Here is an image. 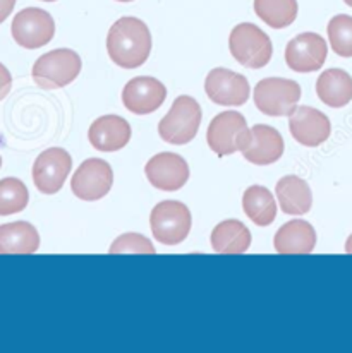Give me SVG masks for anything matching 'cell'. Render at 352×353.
<instances>
[{"mask_svg":"<svg viewBox=\"0 0 352 353\" xmlns=\"http://www.w3.org/2000/svg\"><path fill=\"white\" fill-rule=\"evenodd\" d=\"M107 52L112 62L122 69H138L150 59V30L138 17H121L108 31Z\"/></svg>","mask_w":352,"mask_h":353,"instance_id":"6da1fadb","label":"cell"},{"mask_svg":"<svg viewBox=\"0 0 352 353\" xmlns=\"http://www.w3.org/2000/svg\"><path fill=\"white\" fill-rule=\"evenodd\" d=\"M228 50L232 57L248 69L268 65L273 55V45L268 34L253 23H241L231 31Z\"/></svg>","mask_w":352,"mask_h":353,"instance_id":"7a4b0ae2","label":"cell"},{"mask_svg":"<svg viewBox=\"0 0 352 353\" xmlns=\"http://www.w3.org/2000/svg\"><path fill=\"white\" fill-rule=\"evenodd\" d=\"M202 107L191 97L175 98L168 114L158 123V134L162 139L174 146H184L196 137L202 123Z\"/></svg>","mask_w":352,"mask_h":353,"instance_id":"3957f363","label":"cell"},{"mask_svg":"<svg viewBox=\"0 0 352 353\" xmlns=\"http://www.w3.org/2000/svg\"><path fill=\"white\" fill-rule=\"evenodd\" d=\"M83 69L81 57L69 48H57L35 62L31 76L41 90H59L76 81Z\"/></svg>","mask_w":352,"mask_h":353,"instance_id":"277c9868","label":"cell"},{"mask_svg":"<svg viewBox=\"0 0 352 353\" xmlns=\"http://www.w3.org/2000/svg\"><path fill=\"white\" fill-rule=\"evenodd\" d=\"M301 100V86L292 79L266 77L255 86V105L268 117H291Z\"/></svg>","mask_w":352,"mask_h":353,"instance_id":"5b68a950","label":"cell"},{"mask_svg":"<svg viewBox=\"0 0 352 353\" xmlns=\"http://www.w3.org/2000/svg\"><path fill=\"white\" fill-rule=\"evenodd\" d=\"M153 236L164 245H177L188 239L193 227L191 211L179 201H164L150 214Z\"/></svg>","mask_w":352,"mask_h":353,"instance_id":"8992f818","label":"cell"},{"mask_svg":"<svg viewBox=\"0 0 352 353\" xmlns=\"http://www.w3.org/2000/svg\"><path fill=\"white\" fill-rule=\"evenodd\" d=\"M249 129L244 115L239 112H222L210 122L206 143L218 157H228L242 151L248 141Z\"/></svg>","mask_w":352,"mask_h":353,"instance_id":"52a82bcc","label":"cell"},{"mask_svg":"<svg viewBox=\"0 0 352 353\" xmlns=\"http://www.w3.org/2000/svg\"><path fill=\"white\" fill-rule=\"evenodd\" d=\"M12 38L19 47L37 50L50 43L55 37L54 17L38 7H26L12 19Z\"/></svg>","mask_w":352,"mask_h":353,"instance_id":"ba28073f","label":"cell"},{"mask_svg":"<svg viewBox=\"0 0 352 353\" xmlns=\"http://www.w3.org/2000/svg\"><path fill=\"white\" fill-rule=\"evenodd\" d=\"M72 168V158L62 148H48L35 160L33 182L41 194L54 196L64 187Z\"/></svg>","mask_w":352,"mask_h":353,"instance_id":"9c48e42d","label":"cell"},{"mask_svg":"<svg viewBox=\"0 0 352 353\" xmlns=\"http://www.w3.org/2000/svg\"><path fill=\"white\" fill-rule=\"evenodd\" d=\"M114 183L112 167L101 158L83 161L70 180V190L83 201H98L107 196Z\"/></svg>","mask_w":352,"mask_h":353,"instance_id":"30bf717a","label":"cell"},{"mask_svg":"<svg viewBox=\"0 0 352 353\" xmlns=\"http://www.w3.org/2000/svg\"><path fill=\"white\" fill-rule=\"evenodd\" d=\"M329 47L318 33H302L292 38L285 48V63L299 74L316 72L325 63Z\"/></svg>","mask_w":352,"mask_h":353,"instance_id":"8fae6325","label":"cell"},{"mask_svg":"<svg viewBox=\"0 0 352 353\" xmlns=\"http://www.w3.org/2000/svg\"><path fill=\"white\" fill-rule=\"evenodd\" d=\"M205 91L213 103L222 107H242L249 100V83L246 76L224 67L210 70Z\"/></svg>","mask_w":352,"mask_h":353,"instance_id":"7c38bea8","label":"cell"},{"mask_svg":"<svg viewBox=\"0 0 352 353\" xmlns=\"http://www.w3.org/2000/svg\"><path fill=\"white\" fill-rule=\"evenodd\" d=\"M144 174L155 189L175 192L188 183L189 167L181 154L158 153L148 161Z\"/></svg>","mask_w":352,"mask_h":353,"instance_id":"4fadbf2b","label":"cell"},{"mask_svg":"<svg viewBox=\"0 0 352 353\" xmlns=\"http://www.w3.org/2000/svg\"><path fill=\"white\" fill-rule=\"evenodd\" d=\"M167 98L164 83L150 76H139L129 81L122 90V103L131 114L148 115L157 112Z\"/></svg>","mask_w":352,"mask_h":353,"instance_id":"5bb4252c","label":"cell"},{"mask_svg":"<svg viewBox=\"0 0 352 353\" xmlns=\"http://www.w3.org/2000/svg\"><path fill=\"white\" fill-rule=\"evenodd\" d=\"M289 130L299 144L306 148H316L329 141L332 134V123L323 112L313 107H299L291 114Z\"/></svg>","mask_w":352,"mask_h":353,"instance_id":"9a60e30c","label":"cell"},{"mask_svg":"<svg viewBox=\"0 0 352 353\" xmlns=\"http://www.w3.org/2000/svg\"><path fill=\"white\" fill-rule=\"evenodd\" d=\"M242 157L246 161L258 167H266L279 161L284 154V139L273 127L258 123L249 129L248 141L242 148Z\"/></svg>","mask_w":352,"mask_h":353,"instance_id":"2e32d148","label":"cell"},{"mask_svg":"<svg viewBox=\"0 0 352 353\" xmlns=\"http://www.w3.org/2000/svg\"><path fill=\"white\" fill-rule=\"evenodd\" d=\"M88 139L101 153L121 151L131 141V125L119 115H101L91 123Z\"/></svg>","mask_w":352,"mask_h":353,"instance_id":"e0dca14e","label":"cell"},{"mask_svg":"<svg viewBox=\"0 0 352 353\" xmlns=\"http://www.w3.org/2000/svg\"><path fill=\"white\" fill-rule=\"evenodd\" d=\"M273 245L279 254H311L316 245V232L308 221H287L275 234Z\"/></svg>","mask_w":352,"mask_h":353,"instance_id":"ac0fdd59","label":"cell"},{"mask_svg":"<svg viewBox=\"0 0 352 353\" xmlns=\"http://www.w3.org/2000/svg\"><path fill=\"white\" fill-rule=\"evenodd\" d=\"M277 197H279L280 210L285 214L292 216H301V214L309 213L313 206V194L311 187L306 180L297 175L282 176L275 187Z\"/></svg>","mask_w":352,"mask_h":353,"instance_id":"d6986e66","label":"cell"},{"mask_svg":"<svg viewBox=\"0 0 352 353\" xmlns=\"http://www.w3.org/2000/svg\"><path fill=\"white\" fill-rule=\"evenodd\" d=\"M316 94L330 108H342L352 100V77L344 69H329L316 81Z\"/></svg>","mask_w":352,"mask_h":353,"instance_id":"ffe728a7","label":"cell"},{"mask_svg":"<svg viewBox=\"0 0 352 353\" xmlns=\"http://www.w3.org/2000/svg\"><path fill=\"white\" fill-rule=\"evenodd\" d=\"M40 249L38 230L28 221L0 225V254H35Z\"/></svg>","mask_w":352,"mask_h":353,"instance_id":"44dd1931","label":"cell"},{"mask_svg":"<svg viewBox=\"0 0 352 353\" xmlns=\"http://www.w3.org/2000/svg\"><path fill=\"white\" fill-rule=\"evenodd\" d=\"M211 247L217 254H244L251 247V232L239 220H225L211 232Z\"/></svg>","mask_w":352,"mask_h":353,"instance_id":"7402d4cb","label":"cell"},{"mask_svg":"<svg viewBox=\"0 0 352 353\" xmlns=\"http://www.w3.org/2000/svg\"><path fill=\"white\" fill-rule=\"evenodd\" d=\"M242 210L258 227H270L277 218V203L273 194L263 185H251L242 194Z\"/></svg>","mask_w":352,"mask_h":353,"instance_id":"603a6c76","label":"cell"},{"mask_svg":"<svg viewBox=\"0 0 352 353\" xmlns=\"http://www.w3.org/2000/svg\"><path fill=\"white\" fill-rule=\"evenodd\" d=\"M255 12L273 30H284L297 17V0H255Z\"/></svg>","mask_w":352,"mask_h":353,"instance_id":"cb8c5ba5","label":"cell"},{"mask_svg":"<svg viewBox=\"0 0 352 353\" xmlns=\"http://www.w3.org/2000/svg\"><path fill=\"white\" fill-rule=\"evenodd\" d=\"M28 203H30V192L24 182L14 176L0 180V216L21 213L26 210Z\"/></svg>","mask_w":352,"mask_h":353,"instance_id":"d4e9b609","label":"cell"},{"mask_svg":"<svg viewBox=\"0 0 352 353\" xmlns=\"http://www.w3.org/2000/svg\"><path fill=\"white\" fill-rule=\"evenodd\" d=\"M332 50L339 57L351 59L352 57V17L347 14H339L332 17L326 28Z\"/></svg>","mask_w":352,"mask_h":353,"instance_id":"484cf974","label":"cell"},{"mask_svg":"<svg viewBox=\"0 0 352 353\" xmlns=\"http://www.w3.org/2000/svg\"><path fill=\"white\" fill-rule=\"evenodd\" d=\"M153 243L141 234H124L114 240L108 254H155Z\"/></svg>","mask_w":352,"mask_h":353,"instance_id":"4316f807","label":"cell"},{"mask_svg":"<svg viewBox=\"0 0 352 353\" xmlns=\"http://www.w3.org/2000/svg\"><path fill=\"white\" fill-rule=\"evenodd\" d=\"M10 88H12V76L7 70V67L0 63V101L10 93Z\"/></svg>","mask_w":352,"mask_h":353,"instance_id":"83f0119b","label":"cell"},{"mask_svg":"<svg viewBox=\"0 0 352 353\" xmlns=\"http://www.w3.org/2000/svg\"><path fill=\"white\" fill-rule=\"evenodd\" d=\"M16 0H0V24L12 14Z\"/></svg>","mask_w":352,"mask_h":353,"instance_id":"f1b7e54d","label":"cell"},{"mask_svg":"<svg viewBox=\"0 0 352 353\" xmlns=\"http://www.w3.org/2000/svg\"><path fill=\"white\" fill-rule=\"evenodd\" d=\"M346 252L352 254V235L347 239V242H346Z\"/></svg>","mask_w":352,"mask_h":353,"instance_id":"f546056e","label":"cell"},{"mask_svg":"<svg viewBox=\"0 0 352 353\" xmlns=\"http://www.w3.org/2000/svg\"><path fill=\"white\" fill-rule=\"evenodd\" d=\"M344 2H346L349 7H352V0H344Z\"/></svg>","mask_w":352,"mask_h":353,"instance_id":"4dcf8cb0","label":"cell"},{"mask_svg":"<svg viewBox=\"0 0 352 353\" xmlns=\"http://www.w3.org/2000/svg\"><path fill=\"white\" fill-rule=\"evenodd\" d=\"M117 2H133V0H117Z\"/></svg>","mask_w":352,"mask_h":353,"instance_id":"1f68e13d","label":"cell"},{"mask_svg":"<svg viewBox=\"0 0 352 353\" xmlns=\"http://www.w3.org/2000/svg\"><path fill=\"white\" fill-rule=\"evenodd\" d=\"M43 2H55V0H43Z\"/></svg>","mask_w":352,"mask_h":353,"instance_id":"d6a6232c","label":"cell"},{"mask_svg":"<svg viewBox=\"0 0 352 353\" xmlns=\"http://www.w3.org/2000/svg\"><path fill=\"white\" fill-rule=\"evenodd\" d=\"M0 167H2V158H0Z\"/></svg>","mask_w":352,"mask_h":353,"instance_id":"836d02e7","label":"cell"}]
</instances>
